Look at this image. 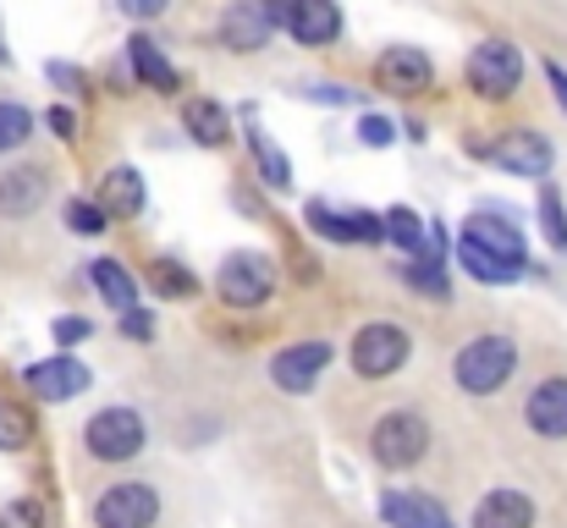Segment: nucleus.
<instances>
[{"label":"nucleus","instance_id":"1","mask_svg":"<svg viewBox=\"0 0 567 528\" xmlns=\"http://www.w3.org/2000/svg\"><path fill=\"white\" fill-rule=\"evenodd\" d=\"M457 259L468 265V276H480V281H491V287H507V281L524 276L529 248H524L518 226H507V220H496V215H468V226H463V237H457Z\"/></svg>","mask_w":567,"mask_h":528},{"label":"nucleus","instance_id":"2","mask_svg":"<svg viewBox=\"0 0 567 528\" xmlns=\"http://www.w3.org/2000/svg\"><path fill=\"white\" fill-rule=\"evenodd\" d=\"M513 369H518L513 337H474L468 348L457 352V363H452V374H457V385H463L468 396H491V391H502V385L513 380Z\"/></svg>","mask_w":567,"mask_h":528},{"label":"nucleus","instance_id":"3","mask_svg":"<svg viewBox=\"0 0 567 528\" xmlns=\"http://www.w3.org/2000/svg\"><path fill=\"white\" fill-rule=\"evenodd\" d=\"M83 446L100 463H127V457L144 452V418L133 407H100L83 429Z\"/></svg>","mask_w":567,"mask_h":528},{"label":"nucleus","instance_id":"4","mask_svg":"<svg viewBox=\"0 0 567 528\" xmlns=\"http://www.w3.org/2000/svg\"><path fill=\"white\" fill-rule=\"evenodd\" d=\"M370 452L380 468H413L430 452V424L419 413H385L370 429Z\"/></svg>","mask_w":567,"mask_h":528},{"label":"nucleus","instance_id":"5","mask_svg":"<svg viewBox=\"0 0 567 528\" xmlns=\"http://www.w3.org/2000/svg\"><path fill=\"white\" fill-rule=\"evenodd\" d=\"M518 77H524V55H518V44H507V39H485V44L468 55V83H474L485 100H507V94L518 89Z\"/></svg>","mask_w":567,"mask_h":528},{"label":"nucleus","instance_id":"6","mask_svg":"<svg viewBox=\"0 0 567 528\" xmlns=\"http://www.w3.org/2000/svg\"><path fill=\"white\" fill-rule=\"evenodd\" d=\"M155 518H161V496H155V485H144V479L111 485V490L94 501V528H150Z\"/></svg>","mask_w":567,"mask_h":528},{"label":"nucleus","instance_id":"7","mask_svg":"<svg viewBox=\"0 0 567 528\" xmlns=\"http://www.w3.org/2000/svg\"><path fill=\"white\" fill-rule=\"evenodd\" d=\"M408 352H413L408 331L380 320V325H364V331L353 337V369H359L364 380H385V374H396V369L408 363Z\"/></svg>","mask_w":567,"mask_h":528},{"label":"nucleus","instance_id":"8","mask_svg":"<svg viewBox=\"0 0 567 528\" xmlns=\"http://www.w3.org/2000/svg\"><path fill=\"white\" fill-rule=\"evenodd\" d=\"M220 298L231 303V309H259L265 298H270V287H276V276H270V259L265 253H231L226 265H220Z\"/></svg>","mask_w":567,"mask_h":528},{"label":"nucleus","instance_id":"9","mask_svg":"<svg viewBox=\"0 0 567 528\" xmlns=\"http://www.w3.org/2000/svg\"><path fill=\"white\" fill-rule=\"evenodd\" d=\"M22 385H28L39 402H72V396L89 391V369H83L72 352H55V358H44V363H28V369H22Z\"/></svg>","mask_w":567,"mask_h":528},{"label":"nucleus","instance_id":"10","mask_svg":"<svg viewBox=\"0 0 567 528\" xmlns=\"http://www.w3.org/2000/svg\"><path fill=\"white\" fill-rule=\"evenodd\" d=\"M375 77L391 89V94H419V89H430L435 66H430L424 50H413V44H391V50L375 61Z\"/></svg>","mask_w":567,"mask_h":528},{"label":"nucleus","instance_id":"11","mask_svg":"<svg viewBox=\"0 0 567 528\" xmlns=\"http://www.w3.org/2000/svg\"><path fill=\"white\" fill-rule=\"evenodd\" d=\"M331 363V342H298V348L276 352V363H270V380L281 385V391H309L315 380H320V369Z\"/></svg>","mask_w":567,"mask_h":528},{"label":"nucleus","instance_id":"12","mask_svg":"<svg viewBox=\"0 0 567 528\" xmlns=\"http://www.w3.org/2000/svg\"><path fill=\"white\" fill-rule=\"evenodd\" d=\"M270 17H265V6L259 0H231L226 6V17H220V44L226 50H265V39H270Z\"/></svg>","mask_w":567,"mask_h":528},{"label":"nucleus","instance_id":"13","mask_svg":"<svg viewBox=\"0 0 567 528\" xmlns=\"http://www.w3.org/2000/svg\"><path fill=\"white\" fill-rule=\"evenodd\" d=\"M281 28H292L298 44H331L342 33V11H337V0H292Z\"/></svg>","mask_w":567,"mask_h":528},{"label":"nucleus","instance_id":"14","mask_svg":"<svg viewBox=\"0 0 567 528\" xmlns=\"http://www.w3.org/2000/svg\"><path fill=\"white\" fill-rule=\"evenodd\" d=\"M44 193H50V176L39 166H17V172L0 176V215L6 220H28L44 204Z\"/></svg>","mask_w":567,"mask_h":528},{"label":"nucleus","instance_id":"15","mask_svg":"<svg viewBox=\"0 0 567 528\" xmlns=\"http://www.w3.org/2000/svg\"><path fill=\"white\" fill-rule=\"evenodd\" d=\"M496 161H502L513 176H546V172H551V144H546L540 133L518 127V133H507V138H502Z\"/></svg>","mask_w":567,"mask_h":528},{"label":"nucleus","instance_id":"16","mask_svg":"<svg viewBox=\"0 0 567 528\" xmlns=\"http://www.w3.org/2000/svg\"><path fill=\"white\" fill-rule=\"evenodd\" d=\"M529 429L546 435V441H563L567 435V380H540L535 396H529Z\"/></svg>","mask_w":567,"mask_h":528},{"label":"nucleus","instance_id":"17","mask_svg":"<svg viewBox=\"0 0 567 528\" xmlns=\"http://www.w3.org/2000/svg\"><path fill=\"white\" fill-rule=\"evenodd\" d=\"M474 528H535V501L524 490H491L474 507Z\"/></svg>","mask_w":567,"mask_h":528},{"label":"nucleus","instance_id":"18","mask_svg":"<svg viewBox=\"0 0 567 528\" xmlns=\"http://www.w3.org/2000/svg\"><path fill=\"white\" fill-rule=\"evenodd\" d=\"M380 518L391 528H452V518H446L435 501L408 496V490H385V496H380Z\"/></svg>","mask_w":567,"mask_h":528},{"label":"nucleus","instance_id":"19","mask_svg":"<svg viewBox=\"0 0 567 528\" xmlns=\"http://www.w3.org/2000/svg\"><path fill=\"white\" fill-rule=\"evenodd\" d=\"M100 209H105V220H111V215H116V220L138 215V209H144V176L133 172V166H116V172H105V187H100Z\"/></svg>","mask_w":567,"mask_h":528},{"label":"nucleus","instance_id":"20","mask_svg":"<svg viewBox=\"0 0 567 528\" xmlns=\"http://www.w3.org/2000/svg\"><path fill=\"white\" fill-rule=\"evenodd\" d=\"M127 55H133V72H138V77L150 83V89L172 94V89L183 83V77H177V66H172V61L161 55V44H155L150 33H133V39H127Z\"/></svg>","mask_w":567,"mask_h":528},{"label":"nucleus","instance_id":"21","mask_svg":"<svg viewBox=\"0 0 567 528\" xmlns=\"http://www.w3.org/2000/svg\"><path fill=\"white\" fill-rule=\"evenodd\" d=\"M183 127H188L193 144H204V149H220V144L231 138L226 111H220L215 100H188V105H183Z\"/></svg>","mask_w":567,"mask_h":528},{"label":"nucleus","instance_id":"22","mask_svg":"<svg viewBox=\"0 0 567 528\" xmlns=\"http://www.w3.org/2000/svg\"><path fill=\"white\" fill-rule=\"evenodd\" d=\"M89 276H94L100 298H105L116 314H133V309H138V287H133V276H127L116 259H94V265H89Z\"/></svg>","mask_w":567,"mask_h":528},{"label":"nucleus","instance_id":"23","mask_svg":"<svg viewBox=\"0 0 567 528\" xmlns=\"http://www.w3.org/2000/svg\"><path fill=\"white\" fill-rule=\"evenodd\" d=\"M248 149H254V166H259V176H265L270 187H287V182H292V161H287L259 127H248Z\"/></svg>","mask_w":567,"mask_h":528},{"label":"nucleus","instance_id":"24","mask_svg":"<svg viewBox=\"0 0 567 528\" xmlns=\"http://www.w3.org/2000/svg\"><path fill=\"white\" fill-rule=\"evenodd\" d=\"M380 226H385V237H391L396 248L424 253V220H419L413 209H402V204H396V209H385V215H380Z\"/></svg>","mask_w":567,"mask_h":528},{"label":"nucleus","instance_id":"25","mask_svg":"<svg viewBox=\"0 0 567 528\" xmlns=\"http://www.w3.org/2000/svg\"><path fill=\"white\" fill-rule=\"evenodd\" d=\"M28 133H33V111H28V105L0 100V155H6V149H22V144H28Z\"/></svg>","mask_w":567,"mask_h":528},{"label":"nucleus","instance_id":"26","mask_svg":"<svg viewBox=\"0 0 567 528\" xmlns=\"http://www.w3.org/2000/svg\"><path fill=\"white\" fill-rule=\"evenodd\" d=\"M28 441H33L28 413H22L17 402H6V396H0V452H22Z\"/></svg>","mask_w":567,"mask_h":528},{"label":"nucleus","instance_id":"27","mask_svg":"<svg viewBox=\"0 0 567 528\" xmlns=\"http://www.w3.org/2000/svg\"><path fill=\"white\" fill-rule=\"evenodd\" d=\"M540 226H546L551 248L567 253V209H563V193L557 187H540Z\"/></svg>","mask_w":567,"mask_h":528},{"label":"nucleus","instance_id":"28","mask_svg":"<svg viewBox=\"0 0 567 528\" xmlns=\"http://www.w3.org/2000/svg\"><path fill=\"white\" fill-rule=\"evenodd\" d=\"M309 226L320 231V237H331V242H353V220L342 215V209H331V204H309Z\"/></svg>","mask_w":567,"mask_h":528},{"label":"nucleus","instance_id":"29","mask_svg":"<svg viewBox=\"0 0 567 528\" xmlns=\"http://www.w3.org/2000/svg\"><path fill=\"white\" fill-rule=\"evenodd\" d=\"M66 226H72L78 237H100V231H105V209L89 204V198H72V204H66Z\"/></svg>","mask_w":567,"mask_h":528},{"label":"nucleus","instance_id":"30","mask_svg":"<svg viewBox=\"0 0 567 528\" xmlns=\"http://www.w3.org/2000/svg\"><path fill=\"white\" fill-rule=\"evenodd\" d=\"M155 287H161L166 298H188V292H193V276L183 270V265H177V259H161V265H155Z\"/></svg>","mask_w":567,"mask_h":528},{"label":"nucleus","instance_id":"31","mask_svg":"<svg viewBox=\"0 0 567 528\" xmlns=\"http://www.w3.org/2000/svg\"><path fill=\"white\" fill-rule=\"evenodd\" d=\"M408 281H413L419 292H430V298H446V276L435 270V259H430V253H424L419 265H408Z\"/></svg>","mask_w":567,"mask_h":528},{"label":"nucleus","instance_id":"32","mask_svg":"<svg viewBox=\"0 0 567 528\" xmlns=\"http://www.w3.org/2000/svg\"><path fill=\"white\" fill-rule=\"evenodd\" d=\"M0 528H44V507L39 501H11V507H0Z\"/></svg>","mask_w":567,"mask_h":528},{"label":"nucleus","instance_id":"33","mask_svg":"<svg viewBox=\"0 0 567 528\" xmlns=\"http://www.w3.org/2000/svg\"><path fill=\"white\" fill-rule=\"evenodd\" d=\"M359 138H364L370 149H385V144H391L396 133H391V122H380V116H364V122H359Z\"/></svg>","mask_w":567,"mask_h":528},{"label":"nucleus","instance_id":"34","mask_svg":"<svg viewBox=\"0 0 567 528\" xmlns=\"http://www.w3.org/2000/svg\"><path fill=\"white\" fill-rule=\"evenodd\" d=\"M44 122H50V133H55V138H78V116H72L66 105H55Z\"/></svg>","mask_w":567,"mask_h":528},{"label":"nucleus","instance_id":"35","mask_svg":"<svg viewBox=\"0 0 567 528\" xmlns=\"http://www.w3.org/2000/svg\"><path fill=\"white\" fill-rule=\"evenodd\" d=\"M50 331H55V342H61V348H72V342H83V337H89V320H55Z\"/></svg>","mask_w":567,"mask_h":528},{"label":"nucleus","instance_id":"36","mask_svg":"<svg viewBox=\"0 0 567 528\" xmlns=\"http://www.w3.org/2000/svg\"><path fill=\"white\" fill-rule=\"evenodd\" d=\"M116 6H122L127 17H138V22H144V17H161L172 0H116Z\"/></svg>","mask_w":567,"mask_h":528},{"label":"nucleus","instance_id":"37","mask_svg":"<svg viewBox=\"0 0 567 528\" xmlns=\"http://www.w3.org/2000/svg\"><path fill=\"white\" fill-rule=\"evenodd\" d=\"M50 83H61V89H83V72L66 66V61H50Z\"/></svg>","mask_w":567,"mask_h":528},{"label":"nucleus","instance_id":"38","mask_svg":"<svg viewBox=\"0 0 567 528\" xmlns=\"http://www.w3.org/2000/svg\"><path fill=\"white\" fill-rule=\"evenodd\" d=\"M546 83H551V94L563 100V111H567V72L557 66V61H546Z\"/></svg>","mask_w":567,"mask_h":528},{"label":"nucleus","instance_id":"39","mask_svg":"<svg viewBox=\"0 0 567 528\" xmlns=\"http://www.w3.org/2000/svg\"><path fill=\"white\" fill-rule=\"evenodd\" d=\"M127 331H133V337H150V314L133 309V314H127Z\"/></svg>","mask_w":567,"mask_h":528}]
</instances>
